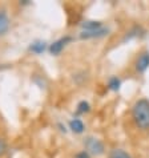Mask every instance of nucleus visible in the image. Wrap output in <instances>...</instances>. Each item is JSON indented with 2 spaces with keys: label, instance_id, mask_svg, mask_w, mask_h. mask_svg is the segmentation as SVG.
<instances>
[{
  "label": "nucleus",
  "instance_id": "nucleus-12",
  "mask_svg": "<svg viewBox=\"0 0 149 158\" xmlns=\"http://www.w3.org/2000/svg\"><path fill=\"white\" fill-rule=\"evenodd\" d=\"M91 104L88 102L87 100H81L79 101L77 105H76V117L77 116H84V114H88V113L91 112Z\"/></svg>",
  "mask_w": 149,
  "mask_h": 158
},
{
  "label": "nucleus",
  "instance_id": "nucleus-15",
  "mask_svg": "<svg viewBox=\"0 0 149 158\" xmlns=\"http://www.w3.org/2000/svg\"><path fill=\"white\" fill-rule=\"evenodd\" d=\"M73 158H92V156H91V154H89V153L87 152V150H81V152L76 153Z\"/></svg>",
  "mask_w": 149,
  "mask_h": 158
},
{
  "label": "nucleus",
  "instance_id": "nucleus-14",
  "mask_svg": "<svg viewBox=\"0 0 149 158\" xmlns=\"http://www.w3.org/2000/svg\"><path fill=\"white\" fill-rule=\"evenodd\" d=\"M8 152V143L3 137H0V157L6 156Z\"/></svg>",
  "mask_w": 149,
  "mask_h": 158
},
{
  "label": "nucleus",
  "instance_id": "nucleus-3",
  "mask_svg": "<svg viewBox=\"0 0 149 158\" xmlns=\"http://www.w3.org/2000/svg\"><path fill=\"white\" fill-rule=\"evenodd\" d=\"M72 41H73L72 36H69V35L63 36V37H60V39H57V40H55L53 43L49 44V47H48V52H49L52 56H59Z\"/></svg>",
  "mask_w": 149,
  "mask_h": 158
},
{
  "label": "nucleus",
  "instance_id": "nucleus-11",
  "mask_svg": "<svg viewBox=\"0 0 149 158\" xmlns=\"http://www.w3.org/2000/svg\"><path fill=\"white\" fill-rule=\"evenodd\" d=\"M80 27H81V31H95L104 27V24L100 20H84L80 24Z\"/></svg>",
  "mask_w": 149,
  "mask_h": 158
},
{
  "label": "nucleus",
  "instance_id": "nucleus-8",
  "mask_svg": "<svg viewBox=\"0 0 149 158\" xmlns=\"http://www.w3.org/2000/svg\"><path fill=\"white\" fill-rule=\"evenodd\" d=\"M68 129L71 130L73 134H83L85 131V124L81 118L73 117L68 122Z\"/></svg>",
  "mask_w": 149,
  "mask_h": 158
},
{
  "label": "nucleus",
  "instance_id": "nucleus-10",
  "mask_svg": "<svg viewBox=\"0 0 149 158\" xmlns=\"http://www.w3.org/2000/svg\"><path fill=\"white\" fill-rule=\"evenodd\" d=\"M121 85H122V81L119 76H115V74H112V76L108 77L107 80V89L111 90V92H119L121 89Z\"/></svg>",
  "mask_w": 149,
  "mask_h": 158
},
{
  "label": "nucleus",
  "instance_id": "nucleus-7",
  "mask_svg": "<svg viewBox=\"0 0 149 158\" xmlns=\"http://www.w3.org/2000/svg\"><path fill=\"white\" fill-rule=\"evenodd\" d=\"M48 47H49V44H48L45 40L37 39V40H33L28 45V51L33 55H43L45 51H48Z\"/></svg>",
  "mask_w": 149,
  "mask_h": 158
},
{
  "label": "nucleus",
  "instance_id": "nucleus-13",
  "mask_svg": "<svg viewBox=\"0 0 149 158\" xmlns=\"http://www.w3.org/2000/svg\"><path fill=\"white\" fill-rule=\"evenodd\" d=\"M108 158H133L126 150L121 148H113L108 153Z\"/></svg>",
  "mask_w": 149,
  "mask_h": 158
},
{
  "label": "nucleus",
  "instance_id": "nucleus-2",
  "mask_svg": "<svg viewBox=\"0 0 149 158\" xmlns=\"http://www.w3.org/2000/svg\"><path fill=\"white\" fill-rule=\"evenodd\" d=\"M83 145H84V150L88 152L92 157H101L107 152L104 142L95 135H87L83 139Z\"/></svg>",
  "mask_w": 149,
  "mask_h": 158
},
{
  "label": "nucleus",
  "instance_id": "nucleus-4",
  "mask_svg": "<svg viewBox=\"0 0 149 158\" xmlns=\"http://www.w3.org/2000/svg\"><path fill=\"white\" fill-rule=\"evenodd\" d=\"M134 71L138 74H144L149 69V51L144 49L137 55L134 60Z\"/></svg>",
  "mask_w": 149,
  "mask_h": 158
},
{
  "label": "nucleus",
  "instance_id": "nucleus-1",
  "mask_svg": "<svg viewBox=\"0 0 149 158\" xmlns=\"http://www.w3.org/2000/svg\"><path fill=\"white\" fill-rule=\"evenodd\" d=\"M130 117L134 126L143 131L149 130V100L141 97L134 101L130 108Z\"/></svg>",
  "mask_w": 149,
  "mask_h": 158
},
{
  "label": "nucleus",
  "instance_id": "nucleus-9",
  "mask_svg": "<svg viewBox=\"0 0 149 158\" xmlns=\"http://www.w3.org/2000/svg\"><path fill=\"white\" fill-rule=\"evenodd\" d=\"M11 28V19L6 10H0V36L6 35Z\"/></svg>",
  "mask_w": 149,
  "mask_h": 158
},
{
  "label": "nucleus",
  "instance_id": "nucleus-5",
  "mask_svg": "<svg viewBox=\"0 0 149 158\" xmlns=\"http://www.w3.org/2000/svg\"><path fill=\"white\" fill-rule=\"evenodd\" d=\"M109 33H111V28L101 27V28L95 29V31H81V32L79 33V37H80L81 40H93V39L107 37Z\"/></svg>",
  "mask_w": 149,
  "mask_h": 158
},
{
  "label": "nucleus",
  "instance_id": "nucleus-6",
  "mask_svg": "<svg viewBox=\"0 0 149 158\" xmlns=\"http://www.w3.org/2000/svg\"><path fill=\"white\" fill-rule=\"evenodd\" d=\"M147 35V31L144 29L141 25H133V27H130L128 31L125 32L124 37H122V43H126V41H130L133 40V39H141Z\"/></svg>",
  "mask_w": 149,
  "mask_h": 158
}]
</instances>
